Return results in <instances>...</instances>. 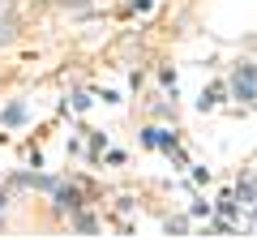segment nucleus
<instances>
[{
    "label": "nucleus",
    "instance_id": "1",
    "mask_svg": "<svg viewBox=\"0 0 257 240\" xmlns=\"http://www.w3.org/2000/svg\"><path fill=\"white\" fill-rule=\"evenodd\" d=\"M18 35V9H13V0H0V43H9Z\"/></svg>",
    "mask_w": 257,
    "mask_h": 240
},
{
    "label": "nucleus",
    "instance_id": "2",
    "mask_svg": "<svg viewBox=\"0 0 257 240\" xmlns=\"http://www.w3.org/2000/svg\"><path fill=\"white\" fill-rule=\"evenodd\" d=\"M253 82H257V69L244 65V69L236 73V94H240V99H253Z\"/></svg>",
    "mask_w": 257,
    "mask_h": 240
},
{
    "label": "nucleus",
    "instance_id": "3",
    "mask_svg": "<svg viewBox=\"0 0 257 240\" xmlns=\"http://www.w3.org/2000/svg\"><path fill=\"white\" fill-rule=\"evenodd\" d=\"M22 116H26V111H22V103H13V107H9V111H5V120H9V125H18V120H22Z\"/></svg>",
    "mask_w": 257,
    "mask_h": 240
},
{
    "label": "nucleus",
    "instance_id": "4",
    "mask_svg": "<svg viewBox=\"0 0 257 240\" xmlns=\"http://www.w3.org/2000/svg\"><path fill=\"white\" fill-rule=\"evenodd\" d=\"M64 5H73V9H86V5H90V0H64Z\"/></svg>",
    "mask_w": 257,
    "mask_h": 240
}]
</instances>
